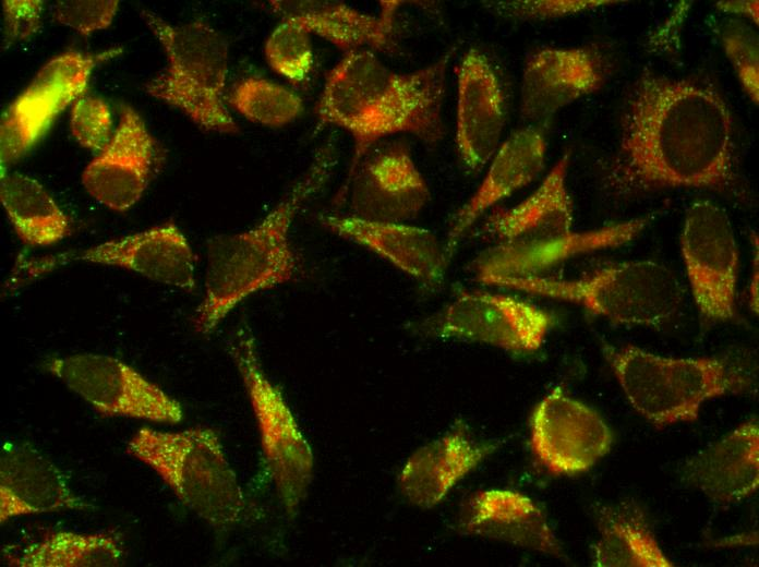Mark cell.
Here are the masks:
<instances>
[{
  "label": "cell",
  "instance_id": "6da1fadb",
  "mask_svg": "<svg viewBox=\"0 0 759 567\" xmlns=\"http://www.w3.org/2000/svg\"><path fill=\"white\" fill-rule=\"evenodd\" d=\"M737 181L734 122L723 97L710 86L643 70L624 105L607 185L618 194L724 192Z\"/></svg>",
  "mask_w": 759,
  "mask_h": 567
},
{
  "label": "cell",
  "instance_id": "7a4b0ae2",
  "mask_svg": "<svg viewBox=\"0 0 759 567\" xmlns=\"http://www.w3.org/2000/svg\"><path fill=\"white\" fill-rule=\"evenodd\" d=\"M457 47L412 72L390 70L363 49L345 53L328 72L316 114L322 124L348 131L354 143L348 173L383 138L408 133L425 144L444 134L447 69Z\"/></svg>",
  "mask_w": 759,
  "mask_h": 567
},
{
  "label": "cell",
  "instance_id": "3957f363",
  "mask_svg": "<svg viewBox=\"0 0 759 567\" xmlns=\"http://www.w3.org/2000/svg\"><path fill=\"white\" fill-rule=\"evenodd\" d=\"M334 165L333 149L320 148L309 168L257 225L208 241L204 294L193 317L196 333L209 335L248 297L294 279L299 260L290 244V227L328 180Z\"/></svg>",
  "mask_w": 759,
  "mask_h": 567
},
{
  "label": "cell",
  "instance_id": "277c9868",
  "mask_svg": "<svg viewBox=\"0 0 759 567\" xmlns=\"http://www.w3.org/2000/svg\"><path fill=\"white\" fill-rule=\"evenodd\" d=\"M568 166L569 153H565L527 198L487 217L482 231L496 244L475 261L479 280L538 276L573 256L619 246L642 231L648 224L646 217L575 232L566 183Z\"/></svg>",
  "mask_w": 759,
  "mask_h": 567
},
{
  "label": "cell",
  "instance_id": "5b68a950",
  "mask_svg": "<svg viewBox=\"0 0 759 567\" xmlns=\"http://www.w3.org/2000/svg\"><path fill=\"white\" fill-rule=\"evenodd\" d=\"M603 354L628 402L658 427L692 422L707 400L754 388L749 372L726 355L671 358L607 343Z\"/></svg>",
  "mask_w": 759,
  "mask_h": 567
},
{
  "label": "cell",
  "instance_id": "8992f818",
  "mask_svg": "<svg viewBox=\"0 0 759 567\" xmlns=\"http://www.w3.org/2000/svg\"><path fill=\"white\" fill-rule=\"evenodd\" d=\"M126 453L153 469L182 504L213 528L226 531L242 520L246 500L215 430L142 427Z\"/></svg>",
  "mask_w": 759,
  "mask_h": 567
},
{
  "label": "cell",
  "instance_id": "52a82bcc",
  "mask_svg": "<svg viewBox=\"0 0 759 567\" xmlns=\"http://www.w3.org/2000/svg\"><path fill=\"white\" fill-rule=\"evenodd\" d=\"M481 282L579 304L616 323L660 326L683 303V287L675 273L654 261L613 264L571 279L541 276H491Z\"/></svg>",
  "mask_w": 759,
  "mask_h": 567
},
{
  "label": "cell",
  "instance_id": "ba28073f",
  "mask_svg": "<svg viewBox=\"0 0 759 567\" xmlns=\"http://www.w3.org/2000/svg\"><path fill=\"white\" fill-rule=\"evenodd\" d=\"M142 16L167 56L166 68L145 84V92L206 131L237 133L238 124L222 99L229 60L226 38L201 20L171 25L150 11H142Z\"/></svg>",
  "mask_w": 759,
  "mask_h": 567
},
{
  "label": "cell",
  "instance_id": "9c48e42d",
  "mask_svg": "<svg viewBox=\"0 0 759 567\" xmlns=\"http://www.w3.org/2000/svg\"><path fill=\"white\" fill-rule=\"evenodd\" d=\"M227 351L249 396L278 499L293 519L313 480L314 455L280 388L265 374L250 326L232 331Z\"/></svg>",
  "mask_w": 759,
  "mask_h": 567
},
{
  "label": "cell",
  "instance_id": "30bf717a",
  "mask_svg": "<svg viewBox=\"0 0 759 567\" xmlns=\"http://www.w3.org/2000/svg\"><path fill=\"white\" fill-rule=\"evenodd\" d=\"M121 51L120 47L98 53L69 50L43 65L2 113L1 171L24 157L57 117L84 95L92 71Z\"/></svg>",
  "mask_w": 759,
  "mask_h": 567
},
{
  "label": "cell",
  "instance_id": "8fae6325",
  "mask_svg": "<svg viewBox=\"0 0 759 567\" xmlns=\"http://www.w3.org/2000/svg\"><path fill=\"white\" fill-rule=\"evenodd\" d=\"M195 255L180 228L166 222L147 230L76 249L21 262L15 280H31L63 265L85 262L120 267L149 280L184 291L195 288Z\"/></svg>",
  "mask_w": 759,
  "mask_h": 567
},
{
  "label": "cell",
  "instance_id": "7c38bea8",
  "mask_svg": "<svg viewBox=\"0 0 759 567\" xmlns=\"http://www.w3.org/2000/svg\"><path fill=\"white\" fill-rule=\"evenodd\" d=\"M47 369L103 415L158 423L183 419L177 399L117 358L76 353L51 359Z\"/></svg>",
  "mask_w": 759,
  "mask_h": 567
},
{
  "label": "cell",
  "instance_id": "4fadbf2b",
  "mask_svg": "<svg viewBox=\"0 0 759 567\" xmlns=\"http://www.w3.org/2000/svg\"><path fill=\"white\" fill-rule=\"evenodd\" d=\"M680 250L701 315L711 321L734 319L739 255L726 212L711 201L694 202L685 216Z\"/></svg>",
  "mask_w": 759,
  "mask_h": 567
},
{
  "label": "cell",
  "instance_id": "5bb4252c",
  "mask_svg": "<svg viewBox=\"0 0 759 567\" xmlns=\"http://www.w3.org/2000/svg\"><path fill=\"white\" fill-rule=\"evenodd\" d=\"M552 324L549 312L529 302L505 294L470 291L459 293L426 328L441 338L528 353L542 347Z\"/></svg>",
  "mask_w": 759,
  "mask_h": 567
},
{
  "label": "cell",
  "instance_id": "9a60e30c",
  "mask_svg": "<svg viewBox=\"0 0 759 567\" xmlns=\"http://www.w3.org/2000/svg\"><path fill=\"white\" fill-rule=\"evenodd\" d=\"M347 192L351 216L382 222L409 220L431 198L427 182L401 141L372 146L348 173L338 198Z\"/></svg>",
  "mask_w": 759,
  "mask_h": 567
},
{
  "label": "cell",
  "instance_id": "2e32d148",
  "mask_svg": "<svg viewBox=\"0 0 759 567\" xmlns=\"http://www.w3.org/2000/svg\"><path fill=\"white\" fill-rule=\"evenodd\" d=\"M613 432L591 407L554 388L530 418V445L552 474L575 475L592 468L611 450Z\"/></svg>",
  "mask_w": 759,
  "mask_h": 567
},
{
  "label": "cell",
  "instance_id": "e0dca14e",
  "mask_svg": "<svg viewBox=\"0 0 759 567\" xmlns=\"http://www.w3.org/2000/svg\"><path fill=\"white\" fill-rule=\"evenodd\" d=\"M456 72V146L466 167L479 171L501 145L505 95L490 59L477 48L465 53Z\"/></svg>",
  "mask_w": 759,
  "mask_h": 567
},
{
  "label": "cell",
  "instance_id": "ac0fdd59",
  "mask_svg": "<svg viewBox=\"0 0 759 567\" xmlns=\"http://www.w3.org/2000/svg\"><path fill=\"white\" fill-rule=\"evenodd\" d=\"M605 82L602 55L591 47H546L526 62L520 116L542 122L575 100L599 91Z\"/></svg>",
  "mask_w": 759,
  "mask_h": 567
},
{
  "label": "cell",
  "instance_id": "d6986e66",
  "mask_svg": "<svg viewBox=\"0 0 759 567\" xmlns=\"http://www.w3.org/2000/svg\"><path fill=\"white\" fill-rule=\"evenodd\" d=\"M154 147L155 141L142 117L123 105L110 142L82 173L85 190L112 210H128L147 186Z\"/></svg>",
  "mask_w": 759,
  "mask_h": 567
},
{
  "label": "cell",
  "instance_id": "ffe728a7",
  "mask_svg": "<svg viewBox=\"0 0 759 567\" xmlns=\"http://www.w3.org/2000/svg\"><path fill=\"white\" fill-rule=\"evenodd\" d=\"M93 508L70 486L68 476L27 443H7L0 457V521L65 509Z\"/></svg>",
  "mask_w": 759,
  "mask_h": 567
},
{
  "label": "cell",
  "instance_id": "44dd1931",
  "mask_svg": "<svg viewBox=\"0 0 759 567\" xmlns=\"http://www.w3.org/2000/svg\"><path fill=\"white\" fill-rule=\"evenodd\" d=\"M545 154V137L533 125L515 131L499 145L480 185L450 221L443 246L446 265L460 239L486 210L538 177Z\"/></svg>",
  "mask_w": 759,
  "mask_h": 567
},
{
  "label": "cell",
  "instance_id": "7402d4cb",
  "mask_svg": "<svg viewBox=\"0 0 759 567\" xmlns=\"http://www.w3.org/2000/svg\"><path fill=\"white\" fill-rule=\"evenodd\" d=\"M458 527L463 534L562 556L561 544L545 514L520 492L498 488L475 492L465 502Z\"/></svg>",
  "mask_w": 759,
  "mask_h": 567
},
{
  "label": "cell",
  "instance_id": "603a6c76",
  "mask_svg": "<svg viewBox=\"0 0 759 567\" xmlns=\"http://www.w3.org/2000/svg\"><path fill=\"white\" fill-rule=\"evenodd\" d=\"M402 1H381L378 16L344 2L324 0H272V10L298 22L345 53L368 49L389 51L395 47V15Z\"/></svg>",
  "mask_w": 759,
  "mask_h": 567
},
{
  "label": "cell",
  "instance_id": "cb8c5ba5",
  "mask_svg": "<svg viewBox=\"0 0 759 567\" xmlns=\"http://www.w3.org/2000/svg\"><path fill=\"white\" fill-rule=\"evenodd\" d=\"M320 221L332 233L365 248L421 282L436 281L446 267L443 246L427 229L351 215H321Z\"/></svg>",
  "mask_w": 759,
  "mask_h": 567
},
{
  "label": "cell",
  "instance_id": "d4e9b609",
  "mask_svg": "<svg viewBox=\"0 0 759 567\" xmlns=\"http://www.w3.org/2000/svg\"><path fill=\"white\" fill-rule=\"evenodd\" d=\"M683 479L716 503L731 504L759 486V425L756 418L689 458Z\"/></svg>",
  "mask_w": 759,
  "mask_h": 567
},
{
  "label": "cell",
  "instance_id": "484cf974",
  "mask_svg": "<svg viewBox=\"0 0 759 567\" xmlns=\"http://www.w3.org/2000/svg\"><path fill=\"white\" fill-rule=\"evenodd\" d=\"M455 429L417 449L405 462L398 485L403 497L420 508H432L495 450Z\"/></svg>",
  "mask_w": 759,
  "mask_h": 567
},
{
  "label": "cell",
  "instance_id": "4316f807",
  "mask_svg": "<svg viewBox=\"0 0 759 567\" xmlns=\"http://www.w3.org/2000/svg\"><path fill=\"white\" fill-rule=\"evenodd\" d=\"M599 539L592 548L597 567H673L642 507L634 500L598 510Z\"/></svg>",
  "mask_w": 759,
  "mask_h": 567
},
{
  "label": "cell",
  "instance_id": "83f0119b",
  "mask_svg": "<svg viewBox=\"0 0 759 567\" xmlns=\"http://www.w3.org/2000/svg\"><path fill=\"white\" fill-rule=\"evenodd\" d=\"M0 200L21 241L48 246L71 233L70 219L34 178L1 171Z\"/></svg>",
  "mask_w": 759,
  "mask_h": 567
},
{
  "label": "cell",
  "instance_id": "f1b7e54d",
  "mask_svg": "<svg viewBox=\"0 0 759 567\" xmlns=\"http://www.w3.org/2000/svg\"><path fill=\"white\" fill-rule=\"evenodd\" d=\"M123 556V542L115 532L55 531L5 559L16 567H109L118 566Z\"/></svg>",
  "mask_w": 759,
  "mask_h": 567
},
{
  "label": "cell",
  "instance_id": "f546056e",
  "mask_svg": "<svg viewBox=\"0 0 759 567\" xmlns=\"http://www.w3.org/2000/svg\"><path fill=\"white\" fill-rule=\"evenodd\" d=\"M227 100L249 121L270 128L287 125L303 111V101L298 94L287 86L258 76L238 82Z\"/></svg>",
  "mask_w": 759,
  "mask_h": 567
},
{
  "label": "cell",
  "instance_id": "4dcf8cb0",
  "mask_svg": "<svg viewBox=\"0 0 759 567\" xmlns=\"http://www.w3.org/2000/svg\"><path fill=\"white\" fill-rule=\"evenodd\" d=\"M264 53L277 74L298 84L306 79L313 67L311 34L298 22L282 19L268 35Z\"/></svg>",
  "mask_w": 759,
  "mask_h": 567
},
{
  "label": "cell",
  "instance_id": "1f68e13d",
  "mask_svg": "<svg viewBox=\"0 0 759 567\" xmlns=\"http://www.w3.org/2000/svg\"><path fill=\"white\" fill-rule=\"evenodd\" d=\"M727 58L748 97L759 100V45L758 34L743 22L730 23L722 33Z\"/></svg>",
  "mask_w": 759,
  "mask_h": 567
},
{
  "label": "cell",
  "instance_id": "d6a6232c",
  "mask_svg": "<svg viewBox=\"0 0 759 567\" xmlns=\"http://www.w3.org/2000/svg\"><path fill=\"white\" fill-rule=\"evenodd\" d=\"M71 132L85 148L101 152L111 140L112 119L107 104L92 96H82L72 106Z\"/></svg>",
  "mask_w": 759,
  "mask_h": 567
},
{
  "label": "cell",
  "instance_id": "836d02e7",
  "mask_svg": "<svg viewBox=\"0 0 759 567\" xmlns=\"http://www.w3.org/2000/svg\"><path fill=\"white\" fill-rule=\"evenodd\" d=\"M485 7L496 14L515 20H549L616 4L606 0H517L489 1Z\"/></svg>",
  "mask_w": 759,
  "mask_h": 567
},
{
  "label": "cell",
  "instance_id": "e575fe53",
  "mask_svg": "<svg viewBox=\"0 0 759 567\" xmlns=\"http://www.w3.org/2000/svg\"><path fill=\"white\" fill-rule=\"evenodd\" d=\"M117 0H62L52 5L55 21L84 36L107 28L116 15Z\"/></svg>",
  "mask_w": 759,
  "mask_h": 567
},
{
  "label": "cell",
  "instance_id": "d590c367",
  "mask_svg": "<svg viewBox=\"0 0 759 567\" xmlns=\"http://www.w3.org/2000/svg\"><path fill=\"white\" fill-rule=\"evenodd\" d=\"M43 7L41 0L2 1L7 37L23 40L35 34L40 27Z\"/></svg>",
  "mask_w": 759,
  "mask_h": 567
},
{
  "label": "cell",
  "instance_id": "8d00e7d4",
  "mask_svg": "<svg viewBox=\"0 0 759 567\" xmlns=\"http://www.w3.org/2000/svg\"><path fill=\"white\" fill-rule=\"evenodd\" d=\"M718 8L730 13L744 14L758 24V1H721Z\"/></svg>",
  "mask_w": 759,
  "mask_h": 567
}]
</instances>
